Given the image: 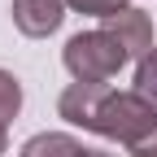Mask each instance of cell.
<instances>
[{"mask_svg":"<svg viewBox=\"0 0 157 157\" xmlns=\"http://www.w3.org/2000/svg\"><path fill=\"white\" fill-rule=\"evenodd\" d=\"M57 113L74 127L127 144L131 153L157 135V105L144 101L140 92H113L105 83H70L57 101Z\"/></svg>","mask_w":157,"mask_h":157,"instance_id":"cell-1","label":"cell"},{"mask_svg":"<svg viewBox=\"0 0 157 157\" xmlns=\"http://www.w3.org/2000/svg\"><path fill=\"white\" fill-rule=\"evenodd\" d=\"M61 61L74 74V83H109L122 70L127 52H122V44L109 31H78V35H70Z\"/></svg>","mask_w":157,"mask_h":157,"instance_id":"cell-2","label":"cell"},{"mask_svg":"<svg viewBox=\"0 0 157 157\" xmlns=\"http://www.w3.org/2000/svg\"><path fill=\"white\" fill-rule=\"evenodd\" d=\"M101 31H109L118 44H122V52L127 57H144L153 52V17L148 13H140V9H122V13H113V17H105V26Z\"/></svg>","mask_w":157,"mask_h":157,"instance_id":"cell-3","label":"cell"},{"mask_svg":"<svg viewBox=\"0 0 157 157\" xmlns=\"http://www.w3.org/2000/svg\"><path fill=\"white\" fill-rule=\"evenodd\" d=\"M61 17H66V0H13V26L31 39L52 35Z\"/></svg>","mask_w":157,"mask_h":157,"instance_id":"cell-4","label":"cell"},{"mask_svg":"<svg viewBox=\"0 0 157 157\" xmlns=\"http://www.w3.org/2000/svg\"><path fill=\"white\" fill-rule=\"evenodd\" d=\"M78 153H83V144L70 140V135H61V131L31 135V140L22 144V157H78Z\"/></svg>","mask_w":157,"mask_h":157,"instance_id":"cell-5","label":"cell"},{"mask_svg":"<svg viewBox=\"0 0 157 157\" xmlns=\"http://www.w3.org/2000/svg\"><path fill=\"white\" fill-rule=\"evenodd\" d=\"M17 109H22V83H17L9 70H0V127L13 122Z\"/></svg>","mask_w":157,"mask_h":157,"instance_id":"cell-6","label":"cell"},{"mask_svg":"<svg viewBox=\"0 0 157 157\" xmlns=\"http://www.w3.org/2000/svg\"><path fill=\"white\" fill-rule=\"evenodd\" d=\"M135 92H140L144 101H153V105H157V48L140 61V70H135Z\"/></svg>","mask_w":157,"mask_h":157,"instance_id":"cell-7","label":"cell"},{"mask_svg":"<svg viewBox=\"0 0 157 157\" xmlns=\"http://www.w3.org/2000/svg\"><path fill=\"white\" fill-rule=\"evenodd\" d=\"M66 5L78 9V13H92V17H113V13L127 9V0H66Z\"/></svg>","mask_w":157,"mask_h":157,"instance_id":"cell-8","label":"cell"},{"mask_svg":"<svg viewBox=\"0 0 157 157\" xmlns=\"http://www.w3.org/2000/svg\"><path fill=\"white\" fill-rule=\"evenodd\" d=\"M135 157H157V135H153V140H148L144 148H135Z\"/></svg>","mask_w":157,"mask_h":157,"instance_id":"cell-9","label":"cell"},{"mask_svg":"<svg viewBox=\"0 0 157 157\" xmlns=\"http://www.w3.org/2000/svg\"><path fill=\"white\" fill-rule=\"evenodd\" d=\"M78 157H113V153H101V148H83Z\"/></svg>","mask_w":157,"mask_h":157,"instance_id":"cell-10","label":"cell"},{"mask_svg":"<svg viewBox=\"0 0 157 157\" xmlns=\"http://www.w3.org/2000/svg\"><path fill=\"white\" fill-rule=\"evenodd\" d=\"M5 148H9V140H5V127H0V153H5Z\"/></svg>","mask_w":157,"mask_h":157,"instance_id":"cell-11","label":"cell"}]
</instances>
